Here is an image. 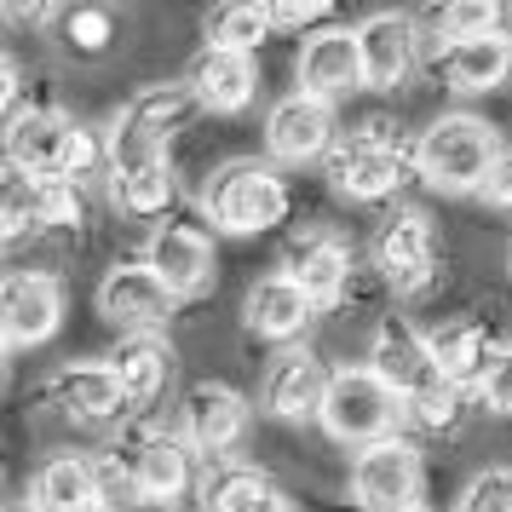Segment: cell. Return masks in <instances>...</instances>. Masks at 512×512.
I'll return each mask as SVG.
<instances>
[{
	"label": "cell",
	"instance_id": "d6986e66",
	"mask_svg": "<svg viewBox=\"0 0 512 512\" xmlns=\"http://www.w3.org/2000/svg\"><path fill=\"white\" fill-rule=\"evenodd\" d=\"M415 24L403 12H374L357 24V58H363V87L392 93L415 75Z\"/></svg>",
	"mask_w": 512,
	"mask_h": 512
},
{
	"label": "cell",
	"instance_id": "4dcf8cb0",
	"mask_svg": "<svg viewBox=\"0 0 512 512\" xmlns=\"http://www.w3.org/2000/svg\"><path fill=\"white\" fill-rule=\"evenodd\" d=\"M35 219L47 231H75L87 219V202H81V185L75 179H41L35 185Z\"/></svg>",
	"mask_w": 512,
	"mask_h": 512
},
{
	"label": "cell",
	"instance_id": "f6af8a7d",
	"mask_svg": "<svg viewBox=\"0 0 512 512\" xmlns=\"http://www.w3.org/2000/svg\"><path fill=\"white\" fill-rule=\"evenodd\" d=\"M507 265H512V254H507Z\"/></svg>",
	"mask_w": 512,
	"mask_h": 512
},
{
	"label": "cell",
	"instance_id": "7a4b0ae2",
	"mask_svg": "<svg viewBox=\"0 0 512 512\" xmlns=\"http://www.w3.org/2000/svg\"><path fill=\"white\" fill-rule=\"evenodd\" d=\"M6 167H18L24 179H87L98 167V139L87 127H75L58 110H18L6 121Z\"/></svg>",
	"mask_w": 512,
	"mask_h": 512
},
{
	"label": "cell",
	"instance_id": "7c38bea8",
	"mask_svg": "<svg viewBox=\"0 0 512 512\" xmlns=\"http://www.w3.org/2000/svg\"><path fill=\"white\" fill-rule=\"evenodd\" d=\"M144 265L167 282L173 300H202L219 282V254H213V236L202 225H162L144 248Z\"/></svg>",
	"mask_w": 512,
	"mask_h": 512
},
{
	"label": "cell",
	"instance_id": "8d00e7d4",
	"mask_svg": "<svg viewBox=\"0 0 512 512\" xmlns=\"http://www.w3.org/2000/svg\"><path fill=\"white\" fill-rule=\"evenodd\" d=\"M478 202H484V208H495V213H512V150H507L495 167H489V179H484V190H478Z\"/></svg>",
	"mask_w": 512,
	"mask_h": 512
},
{
	"label": "cell",
	"instance_id": "f1b7e54d",
	"mask_svg": "<svg viewBox=\"0 0 512 512\" xmlns=\"http://www.w3.org/2000/svg\"><path fill=\"white\" fill-rule=\"evenodd\" d=\"M271 6H254V0H231V6H219L208 18V47L213 52H242V58H254L265 47V35H271Z\"/></svg>",
	"mask_w": 512,
	"mask_h": 512
},
{
	"label": "cell",
	"instance_id": "1f68e13d",
	"mask_svg": "<svg viewBox=\"0 0 512 512\" xmlns=\"http://www.w3.org/2000/svg\"><path fill=\"white\" fill-rule=\"evenodd\" d=\"M443 35H449L443 47L501 35V6H495V0H455V6H443Z\"/></svg>",
	"mask_w": 512,
	"mask_h": 512
},
{
	"label": "cell",
	"instance_id": "2e32d148",
	"mask_svg": "<svg viewBox=\"0 0 512 512\" xmlns=\"http://www.w3.org/2000/svg\"><path fill=\"white\" fill-rule=\"evenodd\" d=\"M133 489H139V501L150 507H179L196 484V449H190L179 432H144L139 449H133Z\"/></svg>",
	"mask_w": 512,
	"mask_h": 512
},
{
	"label": "cell",
	"instance_id": "f35d334b",
	"mask_svg": "<svg viewBox=\"0 0 512 512\" xmlns=\"http://www.w3.org/2000/svg\"><path fill=\"white\" fill-rule=\"evenodd\" d=\"M12 98H18V70H12V58L0 52V116L12 110Z\"/></svg>",
	"mask_w": 512,
	"mask_h": 512
},
{
	"label": "cell",
	"instance_id": "8992f818",
	"mask_svg": "<svg viewBox=\"0 0 512 512\" xmlns=\"http://www.w3.org/2000/svg\"><path fill=\"white\" fill-rule=\"evenodd\" d=\"M420 449L403 438H380L351 461V501L363 512H409L420 507Z\"/></svg>",
	"mask_w": 512,
	"mask_h": 512
},
{
	"label": "cell",
	"instance_id": "e0dca14e",
	"mask_svg": "<svg viewBox=\"0 0 512 512\" xmlns=\"http://www.w3.org/2000/svg\"><path fill=\"white\" fill-rule=\"evenodd\" d=\"M52 392L64 403V415L75 426H87V432H116L121 420L133 415V403H127L110 363H70V369H58Z\"/></svg>",
	"mask_w": 512,
	"mask_h": 512
},
{
	"label": "cell",
	"instance_id": "8fae6325",
	"mask_svg": "<svg viewBox=\"0 0 512 512\" xmlns=\"http://www.w3.org/2000/svg\"><path fill=\"white\" fill-rule=\"evenodd\" d=\"M173 294H167V282L150 271V265H116L110 277L98 282V311H104V323L121 328V340L127 334H162L173 323Z\"/></svg>",
	"mask_w": 512,
	"mask_h": 512
},
{
	"label": "cell",
	"instance_id": "74e56055",
	"mask_svg": "<svg viewBox=\"0 0 512 512\" xmlns=\"http://www.w3.org/2000/svg\"><path fill=\"white\" fill-rule=\"evenodd\" d=\"M328 18V0H277L271 6V24H288V29H305V24H323Z\"/></svg>",
	"mask_w": 512,
	"mask_h": 512
},
{
	"label": "cell",
	"instance_id": "5bb4252c",
	"mask_svg": "<svg viewBox=\"0 0 512 512\" xmlns=\"http://www.w3.org/2000/svg\"><path fill=\"white\" fill-rule=\"evenodd\" d=\"M248 432V397L219 380H196L185 392V443L208 461H231V449Z\"/></svg>",
	"mask_w": 512,
	"mask_h": 512
},
{
	"label": "cell",
	"instance_id": "7402d4cb",
	"mask_svg": "<svg viewBox=\"0 0 512 512\" xmlns=\"http://www.w3.org/2000/svg\"><path fill=\"white\" fill-rule=\"evenodd\" d=\"M328 392V369L311 357V351H282L277 363L265 369V386H259V403L265 415L277 420H317Z\"/></svg>",
	"mask_w": 512,
	"mask_h": 512
},
{
	"label": "cell",
	"instance_id": "ee69618b",
	"mask_svg": "<svg viewBox=\"0 0 512 512\" xmlns=\"http://www.w3.org/2000/svg\"><path fill=\"white\" fill-rule=\"evenodd\" d=\"M409 512H432V507H409Z\"/></svg>",
	"mask_w": 512,
	"mask_h": 512
},
{
	"label": "cell",
	"instance_id": "e575fe53",
	"mask_svg": "<svg viewBox=\"0 0 512 512\" xmlns=\"http://www.w3.org/2000/svg\"><path fill=\"white\" fill-rule=\"evenodd\" d=\"M461 403H466V392L443 380V386H432L426 397H415V403H409L403 415L415 420V426H426V432H449V426L461 420Z\"/></svg>",
	"mask_w": 512,
	"mask_h": 512
},
{
	"label": "cell",
	"instance_id": "277c9868",
	"mask_svg": "<svg viewBox=\"0 0 512 512\" xmlns=\"http://www.w3.org/2000/svg\"><path fill=\"white\" fill-rule=\"evenodd\" d=\"M415 179V150L392 133V121H363L340 150H328V185L346 202H386Z\"/></svg>",
	"mask_w": 512,
	"mask_h": 512
},
{
	"label": "cell",
	"instance_id": "3957f363",
	"mask_svg": "<svg viewBox=\"0 0 512 512\" xmlns=\"http://www.w3.org/2000/svg\"><path fill=\"white\" fill-rule=\"evenodd\" d=\"M202 213L213 219V231L225 236H259V231H277L288 219V185L271 162H225L202 190Z\"/></svg>",
	"mask_w": 512,
	"mask_h": 512
},
{
	"label": "cell",
	"instance_id": "603a6c76",
	"mask_svg": "<svg viewBox=\"0 0 512 512\" xmlns=\"http://www.w3.org/2000/svg\"><path fill=\"white\" fill-rule=\"evenodd\" d=\"M311 317H317V305L305 300V288H300V282H288L282 271L259 277L254 288H248V305H242V323H248V334H259V340H277V346L300 340L305 328H311Z\"/></svg>",
	"mask_w": 512,
	"mask_h": 512
},
{
	"label": "cell",
	"instance_id": "ba28073f",
	"mask_svg": "<svg viewBox=\"0 0 512 512\" xmlns=\"http://www.w3.org/2000/svg\"><path fill=\"white\" fill-rule=\"evenodd\" d=\"M369 369L392 386L403 409H409L415 397H426L432 386H443V369H438V357H432V340H426L415 323H403V317H386V323L374 328Z\"/></svg>",
	"mask_w": 512,
	"mask_h": 512
},
{
	"label": "cell",
	"instance_id": "4316f807",
	"mask_svg": "<svg viewBox=\"0 0 512 512\" xmlns=\"http://www.w3.org/2000/svg\"><path fill=\"white\" fill-rule=\"evenodd\" d=\"M432 357H438V369L449 386H478L489 369V357H495V346H489V328L478 323V317H455V323H443L438 334H432Z\"/></svg>",
	"mask_w": 512,
	"mask_h": 512
},
{
	"label": "cell",
	"instance_id": "f546056e",
	"mask_svg": "<svg viewBox=\"0 0 512 512\" xmlns=\"http://www.w3.org/2000/svg\"><path fill=\"white\" fill-rule=\"evenodd\" d=\"M35 179H24L18 167H0V242H18L35 231Z\"/></svg>",
	"mask_w": 512,
	"mask_h": 512
},
{
	"label": "cell",
	"instance_id": "484cf974",
	"mask_svg": "<svg viewBox=\"0 0 512 512\" xmlns=\"http://www.w3.org/2000/svg\"><path fill=\"white\" fill-rule=\"evenodd\" d=\"M110 369H116L127 403L144 409V403H156V397H162L167 374H173V351H167L162 334H127V340L116 346V357H110Z\"/></svg>",
	"mask_w": 512,
	"mask_h": 512
},
{
	"label": "cell",
	"instance_id": "52a82bcc",
	"mask_svg": "<svg viewBox=\"0 0 512 512\" xmlns=\"http://www.w3.org/2000/svg\"><path fill=\"white\" fill-rule=\"evenodd\" d=\"M374 265H380V277L392 282L397 294H426L432 282H438V231H432V219L420 208H403L386 219V231L374 242Z\"/></svg>",
	"mask_w": 512,
	"mask_h": 512
},
{
	"label": "cell",
	"instance_id": "5b68a950",
	"mask_svg": "<svg viewBox=\"0 0 512 512\" xmlns=\"http://www.w3.org/2000/svg\"><path fill=\"white\" fill-rule=\"evenodd\" d=\"M397 415H403L397 392L369 369V363H363V369H334V374H328V392H323V409H317V426H323L334 443L369 449V443L392 438Z\"/></svg>",
	"mask_w": 512,
	"mask_h": 512
},
{
	"label": "cell",
	"instance_id": "60d3db41",
	"mask_svg": "<svg viewBox=\"0 0 512 512\" xmlns=\"http://www.w3.org/2000/svg\"><path fill=\"white\" fill-rule=\"evenodd\" d=\"M127 512H173V507H150V501H133Z\"/></svg>",
	"mask_w": 512,
	"mask_h": 512
},
{
	"label": "cell",
	"instance_id": "d4e9b609",
	"mask_svg": "<svg viewBox=\"0 0 512 512\" xmlns=\"http://www.w3.org/2000/svg\"><path fill=\"white\" fill-rule=\"evenodd\" d=\"M438 70L455 93H495L512 75V35H484V41H455L438 52Z\"/></svg>",
	"mask_w": 512,
	"mask_h": 512
},
{
	"label": "cell",
	"instance_id": "30bf717a",
	"mask_svg": "<svg viewBox=\"0 0 512 512\" xmlns=\"http://www.w3.org/2000/svg\"><path fill=\"white\" fill-rule=\"evenodd\" d=\"M202 116V104L185 81H162V87H144L127 98V110L110 127V144H133V150H167V144L185 133L190 121Z\"/></svg>",
	"mask_w": 512,
	"mask_h": 512
},
{
	"label": "cell",
	"instance_id": "4fadbf2b",
	"mask_svg": "<svg viewBox=\"0 0 512 512\" xmlns=\"http://www.w3.org/2000/svg\"><path fill=\"white\" fill-rule=\"evenodd\" d=\"M265 150L282 167H305V162H317V156H328L334 150V104L305 98V93L277 98L271 116H265Z\"/></svg>",
	"mask_w": 512,
	"mask_h": 512
},
{
	"label": "cell",
	"instance_id": "9c48e42d",
	"mask_svg": "<svg viewBox=\"0 0 512 512\" xmlns=\"http://www.w3.org/2000/svg\"><path fill=\"white\" fill-rule=\"evenodd\" d=\"M64 323V288L47 271H12L0 277V346H41Z\"/></svg>",
	"mask_w": 512,
	"mask_h": 512
},
{
	"label": "cell",
	"instance_id": "b9f144b4",
	"mask_svg": "<svg viewBox=\"0 0 512 512\" xmlns=\"http://www.w3.org/2000/svg\"><path fill=\"white\" fill-rule=\"evenodd\" d=\"M6 512H35V507H29V501H24V507H6Z\"/></svg>",
	"mask_w": 512,
	"mask_h": 512
},
{
	"label": "cell",
	"instance_id": "d6a6232c",
	"mask_svg": "<svg viewBox=\"0 0 512 512\" xmlns=\"http://www.w3.org/2000/svg\"><path fill=\"white\" fill-rule=\"evenodd\" d=\"M64 41H70L75 52L98 58V52L116 41V18H110L104 6H70V12H64Z\"/></svg>",
	"mask_w": 512,
	"mask_h": 512
},
{
	"label": "cell",
	"instance_id": "ac0fdd59",
	"mask_svg": "<svg viewBox=\"0 0 512 512\" xmlns=\"http://www.w3.org/2000/svg\"><path fill=\"white\" fill-rule=\"evenodd\" d=\"M351 87H363L357 29H340V24L311 29V41L300 47V93L334 104V98H346Z\"/></svg>",
	"mask_w": 512,
	"mask_h": 512
},
{
	"label": "cell",
	"instance_id": "44dd1931",
	"mask_svg": "<svg viewBox=\"0 0 512 512\" xmlns=\"http://www.w3.org/2000/svg\"><path fill=\"white\" fill-rule=\"evenodd\" d=\"M185 87L196 93L202 110H213V116H242L259 93V70H254V58H242V52L202 47L196 64H190V75H185Z\"/></svg>",
	"mask_w": 512,
	"mask_h": 512
},
{
	"label": "cell",
	"instance_id": "7bdbcfd3",
	"mask_svg": "<svg viewBox=\"0 0 512 512\" xmlns=\"http://www.w3.org/2000/svg\"><path fill=\"white\" fill-rule=\"evenodd\" d=\"M0 374H6V346H0Z\"/></svg>",
	"mask_w": 512,
	"mask_h": 512
},
{
	"label": "cell",
	"instance_id": "6da1fadb",
	"mask_svg": "<svg viewBox=\"0 0 512 512\" xmlns=\"http://www.w3.org/2000/svg\"><path fill=\"white\" fill-rule=\"evenodd\" d=\"M507 150H501V133L489 127L484 116H438L415 144V173L426 179L432 190L443 196H478L489 179V167L501 162Z\"/></svg>",
	"mask_w": 512,
	"mask_h": 512
},
{
	"label": "cell",
	"instance_id": "d590c367",
	"mask_svg": "<svg viewBox=\"0 0 512 512\" xmlns=\"http://www.w3.org/2000/svg\"><path fill=\"white\" fill-rule=\"evenodd\" d=\"M478 403H489L495 415H512V346H501L489 357L484 380H478Z\"/></svg>",
	"mask_w": 512,
	"mask_h": 512
},
{
	"label": "cell",
	"instance_id": "ffe728a7",
	"mask_svg": "<svg viewBox=\"0 0 512 512\" xmlns=\"http://www.w3.org/2000/svg\"><path fill=\"white\" fill-rule=\"evenodd\" d=\"M282 277L300 282L305 300L323 311V305H334L340 294H346L351 248L340 242V236H328V231H305V236H294V242H288V254H282Z\"/></svg>",
	"mask_w": 512,
	"mask_h": 512
},
{
	"label": "cell",
	"instance_id": "9a60e30c",
	"mask_svg": "<svg viewBox=\"0 0 512 512\" xmlns=\"http://www.w3.org/2000/svg\"><path fill=\"white\" fill-rule=\"evenodd\" d=\"M110 196H116V208L133 213V219H156V213H167L173 208V196H179V179H173L167 150L110 144Z\"/></svg>",
	"mask_w": 512,
	"mask_h": 512
},
{
	"label": "cell",
	"instance_id": "83f0119b",
	"mask_svg": "<svg viewBox=\"0 0 512 512\" xmlns=\"http://www.w3.org/2000/svg\"><path fill=\"white\" fill-rule=\"evenodd\" d=\"M277 495V484L248 461H213L202 478V507L208 512H259Z\"/></svg>",
	"mask_w": 512,
	"mask_h": 512
},
{
	"label": "cell",
	"instance_id": "836d02e7",
	"mask_svg": "<svg viewBox=\"0 0 512 512\" xmlns=\"http://www.w3.org/2000/svg\"><path fill=\"white\" fill-rule=\"evenodd\" d=\"M455 512H512V466H489L461 489Z\"/></svg>",
	"mask_w": 512,
	"mask_h": 512
},
{
	"label": "cell",
	"instance_id": "cb8c5ba5",
	"mask_svg": "<svg viewBox=\"0 0 512 512\" xmlns=\"http://www.w3.org/2000/svg\"><path fill=\"white\" fill-rule=\"evenodd\" d=\"M29 507L35 512H110L104 484H98V461L87 455H52L35 484H29Z\"/></svg>",
	"mask_w": 512,
	"mask_h": 512
},
{
	"label": "cell",
	"instance_id": "ab89813d",
	"mask_svg": "<svg viewBox=\"0 0 512 512\" xmlns=\"http://www.w3.org/2000/svg\"><path fill=\"white\" fill-rule=\"evenodd\" d=\"M259 512H294V501H282V495H271V501H265Z\"/></svg>",
	"mask_w": 512,
	"mask_h": 512
}]
</instances>
